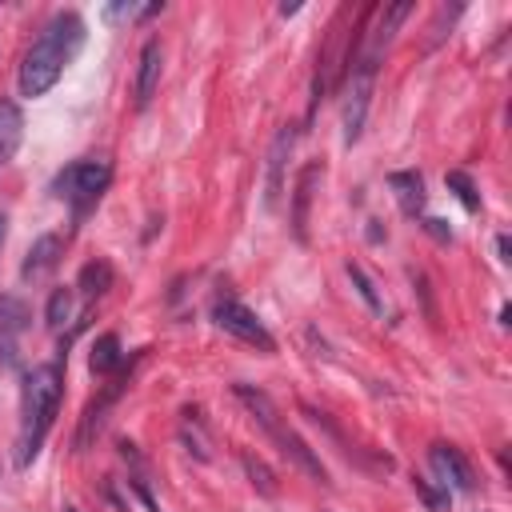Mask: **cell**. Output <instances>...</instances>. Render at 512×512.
Returning <instances> with one entry per match:
<instances>
[{"label":"cell","instance_id":"obj_8","mask_svg":"<svg viewBox=\"0 0 512 512\" xmlns=\"http://www.w3.org/2000/svg\"><path fill=\"white\" fill-rule=\"evenodd\" d=\"M292 148H296V128L284 124V128L276 132L272 148H268V176H264V208H268V212H272V208L280 204V196H284V164H288Z\"/></svg>","mask_w":512,"mask_h":512},{"label":"cell","instance_id":"obj_14","mask_svg":"<svg viewBox=\"0 0 512 512\" xmlns=\"http://www.w3.org/2000/svg\"><path fill=\"white\" fill-rule=\"evenodd\" d=\"M388 188L396 192V204L404 216H420L424 212V176L420 172H392L388 176Z\"/></svg>","mask_w":512,"mask_h":512},{"label":"cell","instance_id":"obj_12","mask_svg":"<svg viewBox=\"0 0 512 512\" xmlns=\"http://www.w3.org/2000/svg\"><path fill=\"white\" fill-rule=\"evenodd\" d=\"M60 256H64L60 236H56V232H44V236L28 248V260H24L20 276H24V280H40V276H48V272L60 264Z\"/></svg>","mask_w":512,"mask_h":512},{"label":"cell","instance_id":"obj_4","mask_svg":"<svg viewBox=\"0 0 512 512\" xmlns=\"http://www.w3.org/2000/svg\"><path fill=\"white\" fill-rule=\"evenodd\" d=\"M108 180H112L108 160H72V164L52 180V192H56L60 200H68L76 216H84V212L104 196Z\"/></svg>","mask_w":512,"mask_h":512},{"label":"cell","instance_id":"obj_16","mask_svg":"<svg viewBox=\"0 0 512 512\" xmlns=\"http://www.w3.org/2000/svg\"><path fill=\"white\" fill-rule=\"evenodd\" d=\"M180 436L188 444V452H196L200 460H208V432H204V420L196 408H184V420H180Z\"/></svg>","mask_w":512,"mask_h":512},{"label":"cell","instance_id":"obj_25","mask_svg":"<svg viewBox=\"0 0 512 512\" xmlns=\"http://www.w3.org/2000/svg\"><path fill=\"white\" fill-rule=\"evenodd\" d=\"M12 360H16V336L0 332V364H12Z\"/></svg>","mask_w":512,"mask_h":512},{"label":"cell","instance_id":"obj_11","mask_svg":"<svg viewBox=\"0 0 512 512\" xmlns=\"http://www.w3.org/2000/svg\"><path fill=\"white\" fill-rule=\"evenodd\" d=\"M160 64H164V48L160 40H144L140 48V68H136V84H132V96H136V108H144L160 84Z\"/></svg>","mask_w":512,"mask_h":512},{"label":"cell","instance_id":"obj_28","mask_svg":"<svg viewBox=\"0 0 512 512\" xmlns=\"http://www.w3.org/2000/svg\"><path fill=\"white\" fill-rule=\"evenodd\" d=\"M4 232H8V216L0 212V244H4Z\"/></svg>","mask_w":512,"mask_h":512},{"label":"cell","instance_id":"obj_3","mask_svg":"<svg viewBox=\"0 0 512 512\" xmlns=\"http://www.w3.org/2000/svg\"><path fill=\"white\" fill-rule=\"evenodd\" d=\"M236 396H240V404L252 412V420L264 428V436L280 448V456H288L304 476H312L316 484H328V472H324V464H320V456L284 424V416H280V408L272 404V396L268 392H260V388H252V384H236Z\"/></svg>","mask_w":512,"mask_h":512},{"label":"cell","instance_id":"obj_1","mask_svg":"<svg viewBox=\"0 0 512 512\" xmlns=\"http://www.w3.org/2000/svg\"><path fill=\"white\" fill-rule=\"evenodd\" d=\"M84 36H88V28L76 12H56L40 28L36 44L24 52V64H20V76H16L20 96H32V100L44 96L64 76V68L76 60V52L84 48Z\"/></svg>","mask_w":512,"mask_h":512},{"label":"cell","instance_id":"obj_26","mask_svg":"<svg viewBox=\"0 0 512 512\" xmlns=\"http://www.w3.org/2000/svg\"><path fill=\"white\" fill-rule=\"evenodd\" d=\"M424 228H428V232H432L436 240H452V232L444 228V220H424Z\"/></svg>","mask_w":512,"mask_h":512},{"label":"cell","instance_id":"obj_17","mask_svg":"<svg viewBox=\"0 0 512 512\" xmlns=\"http://www.w3.org/2000/svg\"><path fill=\"white\" fill-rule=\"evenodd\" d=\"M120 364V340H116V332H104L96 344H92V372H112Z\"/></svg>","mask_w":512,"mask_h":512},{"label":"cell","instance_id":"obj_19","mask_svg":"<svg viewBox=\"0 0 512 512\" xmlns=\"http://www.w3.org/2000/svg\"><path fill=\"white\" fill-rule=\"evenodd\" d=\"M28 324V304L16 296H0V332H20Z\"/></svg>","mask_w":512,"mask_h":512},{"label":"cell","instance_id":"obj_15","mask_svg":"<svg viewBox=\"0 0 512 512\" xmlns=\"http://www.w3.org/2000/svg\"><path fill=\"white\" fill-rule=\"evenodd\" d=\"M20 140H24V112L12 100H0V164L16 156Z\"/></svg>","mask_w":512,"mask_h":512},{"label":"cell","instance_id":"obj_27","mask_svg":"<svg viewBox=\"0 0 512 512\" xmlns=\"http://www.w3.org/2000/svg\"><path fill=\"white\" fill-rule=\"evenodd\" d=\"M496 252H500V264L512 260V248H508V236H496Z\"/></svg>","mask_w":512,"mask_h":512},{"label":"cell","instance_id":"obj_9","mask_svg":"<svg viewBox=\"0 0 512 512\" xmlns=\"http://www.w3.org/2000/svg\"><path fill=\"white\" fill-rule=\"evenodd\" d=\"M320 180H324V164L320 160L300 168V180H296V192H292V232H296L300 244L308 240V208H312V196H316Z\"/></svg>","mask_w":512,"mask_h":512},{"label":"cell","instance_id":"obj_7","mask_svg":"<svg viewBox=\"0 0 512 512\" xmlns=\"http://www.w3.org/2000/svg\"><path fill=\"white\" fill-rule=\"evenodd\" d=\"M428 460H432V468H436V476H440L444 488L452 484L456 492H476V472H472L468 456L456 444H432Z\"/></svg>","mask_w":512,"mask_h":512},{"label":"cell","instance_id":"obj_22","mask_svg":"<svg viewBox=\"0 0 512 512\" xmlns=\"http://www.w3.org/2000/svg\"><path fill=\"white\" fill-rule=\"evenodd\" d=\"M412 488L428 504V512H448V488H432L424 476H412Z\"/></svg>","mask_w":512,"mask_h":512},{"label":"cell","instance_id":"obj_18","mask_svg":"<svg viewBox=\"0 0 512 512\" xmlns=\"http://www.w3.org/2000/svg\"><path fill=\"white\" fill-rule=\"evenodd\" d=\"M108 284H112V268L104 260H92L80 268V292L84 296H100V292H108Z\"/></svg>","mask_w":512,"mask_h":512},{"label":"cell","instance_id":"obj_23","mask_svg":"<svg viewBox=\"0 0 512 512\" xmlns=\"http://www.w3.org/2000/svg\"><path fill=\"white\" fill-rule=\"evenodd\" d=\"M44 316H48L52 328H60V324L72 316V292H68V288H56L52 300H48V312H44Z\"/></svg>","mask_w":512,"mask_h":512},{"label":"cell","instance_id":"obj_5","mask_svg":"<svg viewBox=\"0 0 512 512\" xmlns=\"http://www.w3.org/2000/svg\"><path fill=\"white\" fill-rule=\"evenodd\" d=\"M408 12H412V4L404 0V4H388V8H380L376 12V24L364 32V48L356 52V64H352V76H376V64L384 60V52H388V44H392V36H396V28L408 20Z\"/></svg>","mask_w":512,"mask_h":512},{"label":"cell","instance_id":"obj_21","mask_svg":"<svg viewBox=\"0 0 512 512\" xmlns=\"http://www.w3.org/2000/svg\"><path fill=\"white\" fill-rule=\"evenodd\" d=\"M444 180H448V188H452V192L460 196V204H464L468 212H476V208H480V192H476V184H472V180H468V176H464L460 168H452V172H448Z\"/></svg>","mask_w":512,"mask_h":512},{"label":"cell","instance_id":"obj_24","mask_svg":"<svg viewBox=\"0 0 512 512\" xmlns=\"http://www.w3.org/2000/svg\"><path fill=\"white\" fill-rule=\"evenodd\" d=\"M244 468H248V476H252V484L264 492V496H272L276 492V484H272V472L264 468V460H256L252 452H244Z\"/></svg>","mask_w":512,"mask_h":512},{"label":"cell","instance_id":"obj_6","mask_svg":"<svg viewBox=\"0 0 512 512\" xmlns=\"http://www.w3.org/2000/svg\"><path fill=\"white\" fill-rule=\"evenodd\" d=\"M212 320H216V328H224L228 336H236V340L260 348V352H276V340L268 336V328L260 324V316H256L252 308H244L240 300H216Z\"/></svg>","mask_w":512,"mask_h":512},{"label":"cell","instance_id":"obj_10","mask_svg":"<svg viewBox=\"0 0 512 512\" xmlns=\"http://www.w3.org/2000/svg\"><path fill=\"white\" fill-rule=\"evenodd\" d=\"M368 96H372V80L368 76H352L348 92H344V144L360 140L364 116H368Z\"/></svg>","mask_w":512,"mask_h":512},{"label":"cell","instance_id":"obj_20","mask_svg":"<svg viewBox=\"0 0 512 512\" xmlns=\"http://www.w3.org/2000/svg\"><path fill=\"white\" fill-rule=\"evenodd\" d=\"M348 280L356 284V292H360V300H364V304H368L372 312H384V300L376 296V284H372V276H368V272H364L360 264H352V260H348Z\"/></svg>","mask_w":512,"mask_h":512},{"label":"cell","instance_id":"obj_2","mask_svg":"<svg viewBox=\"0 0 512 512\" xmlns=\"http://www.w3.org/2000/svg\"><path fill=\"white\" fill-rule=\"evenodd\" d=\"M60 392H64V372L60 364H36L24 376V400H20V436H16V464L28 468L56 420L60 408Z\"/></svg>","mask_w":512,"mask_h":512},{"label":"cell","instance_id":"obj_13","mask_svg":"<svg viewBox=\"0 0 512 512\" xmlns=\"http://www.w3.org/2000/svg\"><path fill=\"white\" fill-rule=\"evenodd\" d=\"M124 384H128L124 376H120V380H112V384H108V388H104V392H100V396H96V400L84 408V420H80V432H76V448H84V444H88V440L100 432V424H104V412L116 404V396L124 392Z\"/></svg>","mask_w":512,"mask_h":512}]
</instances>
